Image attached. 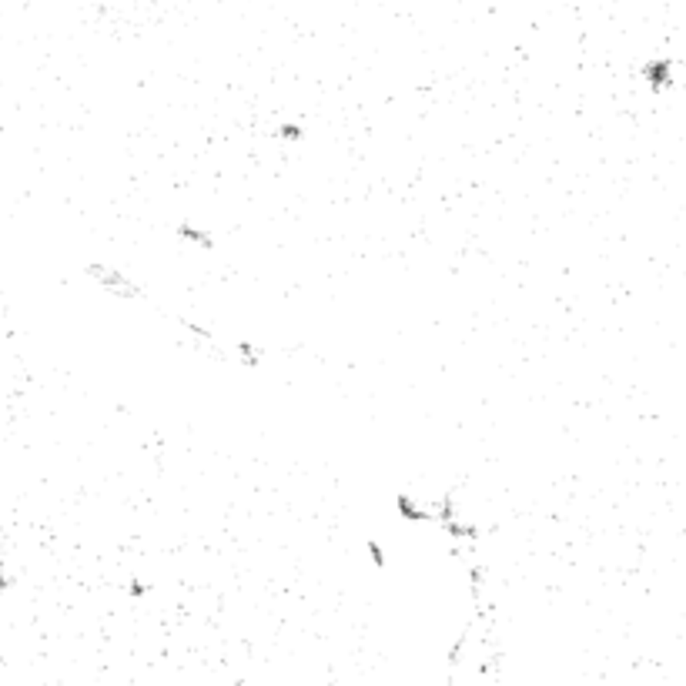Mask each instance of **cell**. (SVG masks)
<instances>
[{"label": "cell", "mask_w": 686, "mask_h": 686, "mask_svg": "<svg viewBox=\"0 0 686 686\" xmlns=\"http://www.w3.org/2000/svg\"><path fill=\"white\" fill-rule=\"evenodd\" d=\"M646 77L653 80V91H663V88H670V61H653V64H646Z\"/></svg>", "instance_id": "7a4b0ae2"}, {"label": "cell", "mask_w": 686, "mask_h": 686, "mask_svg": "<svg viewBox=\"0 0 686 686\" xmlns=\"http://www.w3.org/2000/svg\"><path fill=\"white\" fill-rule=\"evenodd\" d=\"M91 274L97 278V281H104L111 291H118V295H137L134 285H131L124 274H118V272H107V268H91Z\"/></svg>", "instance_id": "6da1fadb"}]
</instances>
